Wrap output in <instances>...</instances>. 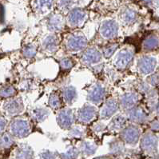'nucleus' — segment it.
Segmentation results:
<instances>
[{
    "mask_svg": "<svg viewBox=\"0 0 159 159\" xmlns=\"http://www.w3.org/2000/svg\"><path fill=\"white\" fill-rule=\"evenodd\" d=\"M82 14L81 12H75L71 16V20L73 21H75V22H77V21H79L82 18Z\"/></svg>",
    "mask_w": 159,
    "mask_h": 159,
    "instance_id": "1",
    "label": "nucleus"
},
{
    "mask_svg": "<svg viewBox=\"0 0 159 159\" xmlns=\"http://www.w3.org/2000/svg\"><path fill=\"white\" fill-rule=\"evenodd\" d=\"M51 5V0H39V6L41 7H50Z\"/></svg>",
    "mask_w": 159,
    "mask_h": 159,
    "instance_id": "2",
    "label": "nucleus"
},
{
    "mask_svg": "<svg viewBox=\"0 0 159 159\" xmlns=\"http://www.w3.org/2000/svg\"><path fill=\"white\" fill-rule=\"evenodd\" d=\"M1 128H3V122H0V129H1Z\"/></svg>",
    "mask_w": 159,
    "mask_h": 159,
    "instance_id": "3",
    "label": "nucleus"
}]
</instances>
